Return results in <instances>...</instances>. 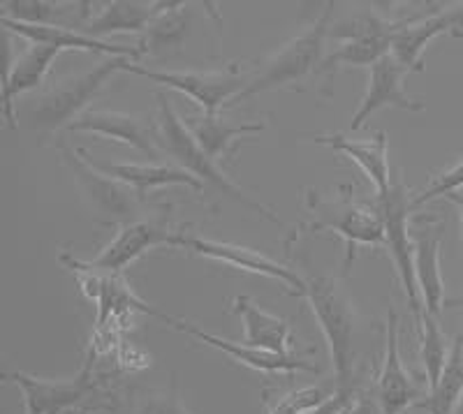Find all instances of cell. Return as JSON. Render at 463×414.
I'll list each match as a JSON object with an SVG mask.
<instances>
[{"label":"cell","instance_id":"1","mask_svg":"<svg viewBox=\"0 0 463 414\" xmlns=\"http://www.w3.org/2000/svg\"><path fill=\"white\" fill-rule=\"evenodd\" d=\"M306 294L304 299L311 306L320 325L322 336H325L329 359H332L334 375H336V389L350 391L354 378V362H357V350H354V334H357V310H354L350 294L345 292L343 283L334 276H322L316 273L308 262L304 264Z\"/></svg>","mask_w":463,"mask_h":414},{"label":"cell","instance_id":"2","mask_svg":"<svg viewBox=\"0 0 463 414\" xmlns=\"http://www.w3.org/2000/svg\"><path fill=\"white\" fill-rule=\"evenodd\" d=\"M156 100H158L160 146H163V153H167L174 163H176V167L188 172L190 176H195V179L204 185V190H213V193L222 194L227 200L237 202V204L255 211V213H260L262 218H267V221L279 222V215H274V209H271V206L262 204V202L253 200L248 193H243L234 181L227 179L225 172L218 167L216 160H211V157L202 151L200 144L193 139L188 127L184 126V118L174 111L172 102L167 100V95L158 93L156 95Z\"/></svg>","mask_w":463,"mask_h":414},{"label":"cell","instance_id":"3","mask_svg":"<svg viewBox=\"0 0 463 414\" xmlns=\"http://www.w3.org/2000/svg\"><path fill=\"white\" fill-rule=\"evenodd\" d=\"M334 7H336L334 3H325V10L316 16L311 26L304 28L299 35L285 42L279 52L271 53L262 63V70L255 77H250V84L234 100V105L258 93L283 89V86L297 84L311 74H317L322 61H325V42L329 40Z\"/></svg>","mask_w":463,"mask_h":414},{"label":"cell","instance_id":"4","mask_svg":"<svg viewBox=\"0 0 463 414\" xmlns=\"http://www.w3.org/2000/svg\"><path fill=\"white\" fill-rule=\"evenodd\" d=\"M306 209L313 215V221L304 225L306 230L313 231V234L332 231L343 239V243H345V258H343L345 273L362 246L384 248V225L373 206L359 204L347 194L326 200L317 190L308 188L306 190Z\"/></svg>","mask_w":463,"mask_h":414},{"label":"cell","instance_id":"5","mask_svg":"<svg viewBox=\"0 0 463 414\" xmlns=\"http://www.w3.org/2000/svg\"><path fill=\"white\" fill-rule=\"evenodd\" d=\"M61 160L74 176V183L80 188L81 197L90 206L98 218L107 225H130V222L144 221L146 211V197L132 190L130 185L111 179L107 174L90 163L84 155V148H72L65 142L58 144Z\"/></svg>","mask_w":463,"mask_h":414},{"label":"cell","instance_id":"6","mask_svg":"<svg viewBox=\"0 0 463 414\" xmlns=\"http://www.w3.org/2000/svg\"><path fill=\"white\" fill-rule=\"evenodd\" d=\"M130 58H107L105 63L77 77L58 81L53 89L43 93L26 109V126L37 132H56L70 127L84 111L89 102L105 89V84L121 72L123 63Z\"/></svg>","mask_w":463,"mask_h":414},{"label":"cell","instance_id":"7","mask_svg":"<svg viewBox=\"0 0 463 414\" xmlns=\"http://www.w3.org/2000/svg\"><path fill=\"white\" fill-rule=\"evenodd\" d=\"M373 209L378 211L380 221L384 225V248L394 262L396 276H399L401 287H403L405 299H408L412 320H415V326H420L424 304H421L420 287H417L415 246H412L411 215H408L412 211V197L403 181H394L387 193L375 194Z\"/></svg>","mask_w":463,"mask_h":414},{"label":"cell","instance_id":"8","mask_svg":"<svg viewBox=\"0 0 463 414\" xmlns=\"http://www.w3.org/2000/svg\"><path fill=\"white\" fill-rule=\"evenodd\" d=\"M121 72L139 74L153 84H160L165 89H172L176 93L185 95L188 100L195 102L202 114H218L225 107L234 105L239 95L248 89L250 77L237 68H227L225 72H163V70H148L137 65L135 61H126Z\"/></svg>","mask_w":463,"mask_h":414},{"label":"cell","instance_id":"9","mask_svg":"<svg viewBox=\"0 0 463 414\" xmlns=\"http://www.w3.org/2000/svg\"><path fill=\"white\" fill-rule=\"evenodd\" d=\"M176 248H184L190 255L225 264V267L237 268V271H246L253 273V276L276 280L283 287H288L289 294H297V296H304L306 294V280L301 273L292 271L289 267L276 262V259H271L264 252L255 250V248L232 241H216V239H202V236L195 234H181L179 246Z\"/></svg>","mask_w":463,"mask_h":414},{"label":"cell","instance_id":"10","mask_svg":"<svg viewBox=\"0 0 463 414\" xmlns=\"http://www.w3.org/2000/svg\"><path fill=\"white\" fill-rule=\"evenodd\" d=\"M3 380L22 389L26 414H65L74 405H80L98 387V380L93 375V354L81 366L77 378L49 380L37 378L31 372L14 371L5 372Z\"/></svg>","mask_w":463,"mask_h":414},{"label":"cell","instance_id":"11","mask_svg":"<svg viewBox=\"0 0 463 414\" xmlns=\"http://www.w3.org/2000/svg\"><path fill=\"white\" fill-rule=\"evenodd\" d=\"M165 325H169L172 329L181 331L185 336H190L193 341L202 343V345L211 347V350L222 352L225 357H230L232 362L239 363V366H246L255 372H264V375H295V372L306 371V372H320V366L316 363L304 362L301 357L292 354V357H285V354H274V352L255 350V347H248L246 343L230 341V338H221L216 334H209V331L200 329V326L190 325L184 317H174V315H165Z\"/></svg>","mask_w":463,"mask_h":414},{"label":"cell","instance_id":"12","mask_svg":"<svg viewBox=\"0 0 463 414\" xmlns=\"http://www.w3.org/2000/svg\"><path fill=\"white\" fill-rule=\"evenodd\" d=\"M68 130L107 136L111 142L137 148L139 153L148 155L151 160L163 157L158 121H151L142 114H128V111L116 109H89Z\"/></svg>","mask_w":463,"mask_h":414},{"label":"cell","instance_id":"13","mask_svg":"<svg viewBox=\"0 0 463 414\" xmlns=\"http://www.w3.org/2000/svg\"><path fill=\"white\" fill-rule=\"evenodd\" d=\"M412 246H415V276L424 313L438 315L445 308V283L440 273V248L445 221L440 215L412 218Z\"/></svg>","mask_w":463,"mask_h":414},{"label":"cell","instance_id":"14","mask_svg":"<svg viewBox=\"0 0 463 414\" xmlns=\"http://www.w3.org/2000/svg\"><path fill=\"white\" fill-rule=\"evenodd\" d=\"M184 231L172 230L167 225L151 221L130 222V225L118 227L116 236L95 255L89 264L90 268L107 273H123L132 262H137L144 252L158 246H179V236Z\"/></svg>","mask_w":463,"mask_h":414},{"label":"cell","instance_id":"15","mask_svg":"<svg viewBox=\"0 0 463 414\" xmlns=\"http://www.w3.org/2000/svg\"><path fill=\"white\" fill-rule=\"evenodd\" d=\"M420 389L412 375L405 371L399 347V315L390 310L387 317V334H384V354L380 363L378 382H375V399L383 414H403L405 409L417 405Z\"/></svg>","mask_w":463,"mask_h":414},{"label":"cell","instance_id":"16","mask_svg":"<svg viewBox=\"0 0 463 414\" xmlns=\"http://www.w3.org/2000/svg\"><path fill=\"white\" fill-rule=\"evenodd\" d=\"M61 49L47 47V44H31L22 56L10 61V52L5 53V72H3V116L7 127H19V111L16 102L26 93H33L44 84L53 61L61 56Z\"/></svg>","mask_w":463,"mask_h":414},{"label":"cell","instance_id":"17","mask_svg":"<svg viewBox=\"0 0 463 414\" xmlns=\"http://www.w3.org/2000/svg\"><path fill=\"white\" fill-rule=\"evenodd\" d=\"M408 74V70L401 68L394 58L387 53L383 61L371 68L369 72V86H366V93H364L362 102H359L357 111L353 114V121H350V130L357 132L362 130L364 123L369 121L371 116L380 109H403V111H424L427 105L417 98L403 90V77Z\"/></svg>","mask_w":463,"mask_h":414},{"label":"cell","instance_id":"18","mask_svg":"<svg viewBox=\"0 0 463 414\" xmlns=\"http://www.w3.org/2000/svg\"><path fill=\"white\" fill-rule=\"evenodd\" d=\"M230 310L239 315L243 322V341L248 347L255 350L274 352V354H285L292 357L297 347V336L285 317H279L274 313H267L260 308L250 296H234L230 304Z\"/></svg>","mask_w":463,"mask_h":414},{"label":"cell","instance_id":"19","mask_svg":"<svg viewBox=\"0 0 463 414\" xmlns=\"http://www.w3.org/2000/svg\"><path fill=\"white\" fill-rule=\"evenodd\" d=\"M313 142L320 146H329L336 153L353 160L362 174L373 185L375 194L390 190V148H387V132H375L366 142H354L343 132H329V135H316Z\"/></svg>","mask_w":463,"mask_h":414},{"label":"cell","instance_id":"20","mask_svg":"<svg viewBox=\"0 0 463 414\" xmlns=\"http://www.w3.org/2000/svg\"><path fill=\"white\" fill-rule=\"evenodd\" d=\"M442 33H449L448 5H438L431 12H421L415 19L405 22L399 31L392 35L390 56L394 58L401 68L411 72H421L424 70V52L429 44Z\"/></svg>","mask_w":463,"mask_h":414},{"label":"cell","instance_id":"21","mask_svg":"<svg viewBox=\"0 0 463 414\" xmlns=\"http://www.w3.org/2000/svg\"><path fill=\"white\" fill-rule=\"evenodd\" d=\"M0 19L31 26H63L84 33L95 14V3H53V0H5Z\"/></svg>","mask_w":463,"mask_h":414},{"label":"cell","instance_id":"22","mask_svg":"<svg viewBox=\"0 0 463 414\" xmlns=\"http://www.w3.org/2000/svg\"><path fill=\"white\" fill-rule=\"evenodd\" d=\"M184 126L193 135L202 151L211 160H230L234 157L239 146V139L248 135H260L264 132L267 123H230L221 114H200V116H184Z\"/></svg>","mask_w":463,"mask_h":414},{"label":"cell","instance_id":"23","mask_svg":"<svg viewBox=\"0 0 463 414\" xmlns=\"http://www.w3.org/2000/svg\"><path fill=\"white\" fill-rule=\"evenodd\" d=\"M169 3H142V0H114V3H102L100 10L95 12L84 33L95 40H102L116 33H146Z\"/></svg>","mask_w":463,"mask_h":414},{"label":"cell","instance_id":"24","mask_svg":"<svg viewBox=\"0 0 463 414\" xmlns=\"http://www.w3.org/2000/svg\"><path fill=\"white\" fill-rule=\"evenodd\" d=\"M84 155L89 157L95 167L100 169L102 174L111 176V179L121 181V183L130 185L132 190H137L142 197H146V193L156 188H165V185H185V188H193L195 193H204V185L190 176L188 172H184L176 165H158V163H130V165H116V163H100V160H93L89 153L84 151Z\"/></svg>","mask_w":463,"mask_h":414},{"label":"cell","instance_id":"25","mask_svg":"<svg viewBox=\"0 0 463 414\" xmlns=\"http://www.w3.org/2000/svg\"><path fill=\"white\" fill-rule=\"evenodd\" d=\"M190 26H193V12H190V7L185 3H169L167 10L144 33L139 49H142L144 56H169V53L179 52L184 47V42L190 35Z\"/></svg>","mask_w":463,"mask_h":414},{"label":"cell","instance_id":"26","mask_svg":"<svg viewBox=\"0 0 463 414\" xmlns=\"http://www.w3.org/2000/svg\"><path fill=\"white\" fill-rule=\"evenodd\" d=\"M463 393V331L454 338L448 366L442 371L436 387L429 391L427 400H420V408L427 414H454Z\"/></svg>","mask_w":463,"mask_h":414},{"label":"cell","instance_id":"27","mask_svg":"<svg viewBox=\"0 0 463 414\" xmlns=\"http://www.w3.org/2000/svg\"><path fill=\"white\" fill-rule=\"evenodd\" d=\"M392 37H366V40H350L341 47L334 49L329 56H325L317 74H325L326 81H332L334 74L341 68H373L378 61H383L390 53Z\"/></svg>","mask_w":463,"mask_h":414},{"label":"cell","instance_id":"28","mask_svg":"<svg viewBox=\"0 0 463 414\" xmlns=\"http://www.w3.org/2000/svg\"><path fill=\"white\" fill-rule=\"evenodd\" d=\"M417 331H420V357L421 366H424V378H427V387L431 391L440 380L445 366H448L452 345H449L445 331L438 325V317H433V315H421V325L417 326Z\"/></svg>","mask_w":463,"mask_h":414},{"label":"cell","instance_id":"29","mask_svg":"<svg viewBox=\"0 0 463 414\" xmlns=\"http://www.w3.org/2000/svg\"><path fill=\"white\" fill-rule=\"evenodd\" d=\"M322 387H301L292 389V391L283 393L279 399H264L267 400V414H306L308 409L317 408V405L325 403L332 393Z\"/></svg>","mask_w":463,"mask_h":414},{"label":"cell","instance_id":"30","mask_svg":"<svg viewBox=\"0 0 463 414\" xmlns=\"http://www.w3.org/2000/svg\"><path fill=\"white\" fill-rule=\"evenodd\" d=\"M461 188H463V157L457 165H452L449 169L438 174L436 179H433L427 188L420 190V193L412 197V209L427 204V202L436 200V197H445V194L449 193H458Z\"/></svg>","mask_w":463,"mask_h":414},{"label":"cell","instance_id":"31","mask_svg":"<svg viewBox=\"0 0 463 414\" xmlns=\"http://www.w3.org/2000/svg\"><path fill=\"white\" fill-rule=\"evenodd\" d=\"M135 414H193V412H190V409L185 408L184 400H181L179 382H176V378H174L172 384H169V389L146 396Z\"/></svg>","mask_w":463,"mask_h":414},{"label":"cell","instance_id":"32","mask_svg":"<svg viewBox=\"0 0 463 414\" xmlns=\"http://www.w3.org/2000/svg\"><path fill=\"white\" fill-rule=\"evenodd\" d=\"M338 414H383V409H380V403L375 396H371L369 391L354 389L350 393V399L345 400V405L338 409Z\"/></svg>","mask_w":463,"mask_h":414},{"label":"cell","instance_id":"33","mask_svg":"<svg viewBox=\"0 0 463 414\" xmlns=\"http://www.w3.org/2000/svg\"><path fill=\"white\" fill-rule=\"evenodd\" d=\"M448 19H449V35L463 37V3L448 5Z\"/></svg>","mask_w":463,"mask_h":414},{"label":"cell","instance_id":"34","mask_svg":"<svg viewBox=\"0 0 463 414\" xmlns=\"http://www.w3.org/2000/svg\"><path fill=\"white\" fill-rule=\"evenodd\" d=\"M445 200L452 202V204L458 209V213H461V241H463V193H449L445 194Z\"/></svg>","mask_w":463,"mask_h":414},{"label":"cell","instance_id":"35","mask_svg":"<svg viewBox=\"0 0 463 414\" xmlns=\"http://www.w3.org/2000/svg\"><path fill=\"white\" fill-rule=\"evenodd\" d=\"M458 306H461V308H463V296H458V299L445 301V308H458Z\"/></svg>","mask_w":463,"mask_h":414}]
</instances>
